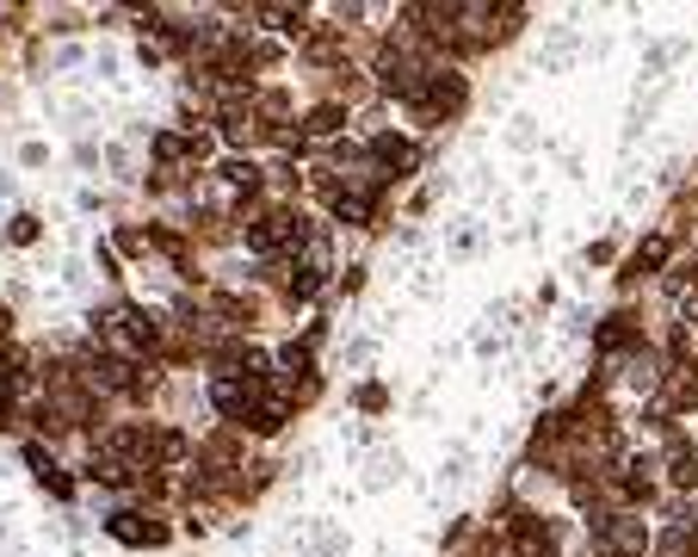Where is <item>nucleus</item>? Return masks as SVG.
<instances>
[{
    "mask_svg": "<svg viewBox=\"0 0 698 557\" xmlns=\"http://www.w3.org/2000/svg\"><path fill=\"white\" fill-rule=\"evenodd\" d=\"M25 434V403L13 390H0V440H20Z\"/></svg>",
    "mask_w": 698,
    "mask_h": 557,
    "instance_id": "4",
    "label": "nucleus"
},
{
    "mask_svg": "<svg viewBox=\"0 0 698 557\" xmlns=\"http://www.w3.org/2000/svg\"><path fill=\"white\" fill-rule=\"evenodd\" d=\"M44 32H57V38H69V32H81V13H50V25Z\"/></svg>",
    "mask_w": 698,
    "mask_h": 557,
    "instance_id": "7",
    "label": "nucleus"
},
{
    "mask_svg": "<svg viewBox=\"0 0 698 557\" xmlns=\"http://www.w3.org/2000/svg\"><path fill=\"white\" fill-rule=\"evenodd\" d=\"M25 20H32L25 7H0V50H7V44H20V38H25Z\"/></svg>",
    "mask_w": 698,
    "mask_h": 557,
    "instance_id": "6",
    "label": "nucleus"
},
{
    "mask_svg": "<svg viewBox=\"0 0 698 557\" xmlns=\"http://www.w3.org/2000/svg\"><path fill=\"white\" fill-rule=\"evenodd\" d=\"M0 106H7V94H0Z\"/></svg>",
    "mask_w": 698,
    "mask_h": 557,
    "instance_id": "10",
    "label": "nucleus"
},
{
    "mask_svg": "<svg viewBox=\"0 0 698 557\" xmlns=\"http://www.w3.org/2000/svg\"><path fill=\"white\" fill-rule=\"evenodd\" d=\"M0 242H7V249H38V242H44V217L38 211H13L7 223H0Z\"/></svg>",
    "mask_w": 698,
    "mask_h": 557,
    "instance_id": "3",
    "label": "nucleus"
},
{
    "mask_svg": "<svg viewBox=\"0 0 698 557\" xmlns=\"http://www.w3.org/2000/svg\"><path fill=\"white\" fill-rule=\"evenodd\" d=\"M20 161H25V168H44V161H50V143H25Z\"/></svg>",
    "mask_w": 698,
    "mask_h": 557,
    "instance_id": "8",
    "label": "nucleus"
},
{
    "mask_svg": "<svg viewBox=\"0 0 698 557\" xmlns=\"http://www.w3.org/2000/svg\"><path fill=\"white\" fill-rule=\"evenodd\" d=\"M353 409H359V415H383V409H390V390H383L378 378H365V385H353Z\"/></svg>",
    "mask_w": 698,
    "mask_h": 557,
    "instance_id": "5",
    "label": "nucleus"
},
{
    "mask_svg": "<svg viewBox=\"0 0 698 557\" xmlns=\"http://www.w3.org/2000/svg\"><path fill=\"white\" fill-rule=\"evenodd\" d=\"M346 118H353V106H340V99H321V106H309L303 112V143H328V136L346 131Z\"/></svg>",
    "mask_w": 698,
    "mask_h": 557,
    "instance_id": "2",
    "label": "nucleus"
},
{
    "mask_svg": "<svg viewBox=\"0 0 698 557\" xmlns=\"http://www.w3.org/2000/svg\"><path fill=\"white\" fill-rule=\"evenodd\" d=\"M106 533H112L118 545H136V552H161L173 538V526L155 514V508H112V514H106Z\"/></svg>",
    "mask_w": 698,
    "mask_h": 557,
    "instance_id": "1",
    "label": "nucleus"
},
{
    "mask_svg": "<svg viewBox=\"0 0 698 557\" xmlns=\"http://www.w3.org/2000/svg\"><path fill=\"white\" fill-rule=\"evenodd\" d=\"M13 193H20V186H13V173L0 168V198H13Z\"/></svg>",
    "mask_w": 698,
    "mask_h": 557,
    "instance_id": "9",
    "label": "nucleus"
}]
</instances>
